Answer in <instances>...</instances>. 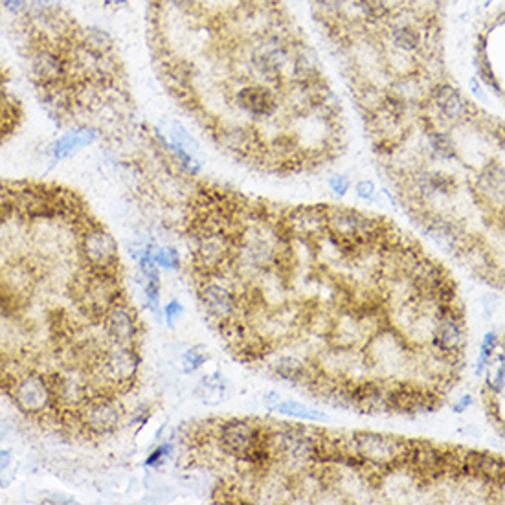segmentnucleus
Segmentation results:
<instances>
[{
  "instance_id": "f257e3e1",
  "label": "nucleus",
  "mask_w": 505,
  "mask_h": 505,
  "mask_svg": "<svg viewBox=\"0 0 505 505\" xmlns=\"http://www.w3.org/2000/svg\"><path fill=\"white\" fill-rule=\"evenodd\" d=\"M4 393H8L11 402L22 416L33 419L42 428H50L57 434L59 432L63 434L61 411H59L55 393H53L52 379L48 375L35 371V369L22 371L11 380Z\"/></svg>"
},
{
  "instance_id": "72a5a7b5",
  "label": "nucleus",
  "mask_w": 505,
  "mask_h": 505,
  "mask_svg": "<svg viewBox=\"0 0 505 505\" xmlns=\"http://www.w3.org/2000/svg\"><path fill=\"white\" fill-rule=\"evenodd\" d=\"M46 504H72V498L69 496H63V495H52V496H44V500Z\"/></svg>"
},
{
  "instance_id": "cd10ccee",
  "label": "nucleus",
  "mask_w": 505,
  "mask_h": 505,
  "mask_svg": "<svg viewBox=\"0 0 505 505\" xmlns=\"http://www.w3.org/2000/svg\"><path fill=\"white\" fill-rule=\"evenodd\" d=\"M171 450H173V445H171V443H163L162 447H158L157 450L151 452V456L145 459V467H157L160 461H163V459L168 458L169 454H171Z\"/></svg>"
},
{
  "instance_id": "20e7f679",
  "label": "nucleus",
  "mask_w": 505,
  "mask_h": 505,
  "mask_svg": "<svg viewBox=\"0 0 505 505\" xmlns=\"http://www.w3.org/2000/svg\"><path fill=\"white\" fill-rule=\"evenodd\" d=\"M125 410L116 395L90 397L78 408L81 434L87 436H107L120 427Z\"/></svg>"
},
{
  "instance_id": "39448f33",
  "label": "nucleus",
  "mask_w": 505,
  "mask_h": 505,
  "mask_svg": "<svg viewBox=\"0 0 505 505\" xmlns=\"http://www.w3.org/2000/svg\"><path fill=\"white\" fill-rule=\"evenodd\" d=\"M355 452L360 459L377 467H391L400 459L408 458L410 443L393 436H382L373 432H362L355 436Z\"/></svg>"
},
{
  "instance_id": "4468645a",
  "label": "nucleus",
  "mask_w": 505,
  "mask_h": 505,
  "mask_svg": "<svg viewBox=\"0 0 505 505\" xmlns=\"http://www.w3.org/2000/svg\"><path fill=\"white\" fill-rule=\"evenodd\" d=\"M437 107L447 120H461L467 114L468 107L463 96L459 94L458 90L452 89L450 85H443L436 90Z\"/></svg>"
},
{
  "instance_id": "423d86ee",
  "label": "nucleus",
  "mask_w": 505,
  "mask_h": 505,
  "mask_svg": "<svg viewBox=\"0 0 505 505\" xmlns=\"http://www.w3.org/2000/svg\"><path fill=\"white\" fill-rule=\"evenodd\" d=\"M219 443L230 456L247 459L259 445L269 443V436L247 419H232L219 428Z\"/></svg>"
},
{
  "instance_id": "c85d7f7f",
  "label": "nucleus",
  "mask_w": 505,
  "mask_h": 505,
  "mask_svg": "<svg viewBox=\"0 0 505 505\" xmlns=\"http://www.w3.org/2000/svg\"><path fill=\"white\" fill-rule=\"evenodd\" d=\"M182 312H184V307H182V303L177 300L169 301L168 305L163 307V318H166V321H168L169 326H173L175 321L182 316Z\"/></svg>"
},
{
  "instance_id": "5701e85b",
  "label": "nucleus",
  "mask_w": 505,
  "mask_h": 505,
  "mask_svg": "<svg viewBox=\"0 0 505 505\" xmlns=\"http://www.w3.org/2000/svg\"><path fill=\"white\" fill-rule=\"evenodd\" d=\"M430 143L432 148H434V151H437L443 158L454 157V145L447 134H443V132H434V134H430Z\"/></svg>"
},
{
  "instance_id": "dca6fc26",
  "label": "nucleus",
  "mask_w": 505,
  "mask_h": 505,
  "mask_svg": "<svg viewBox=\"0 0 505 505\" xmlns=\"http://www.w3.org/2000/svg\"><path fill=\"white\" fill-rule=\"evenodd\" d=\"M270 411L281 414V416L294 417V419H301V421H312V423H329V416L324 411L311 408V406L298 402V400H279L278 405H274Z\"/></svg>"
},
{
  "instance_id": "ddd939ff",
  "label": "nucleus",
  "mask_w": 505,
  "mask_h": 505,
  "mask_svg": "<svg viewBox=\"0 0 505 505\" xmlns=\"http://www.w3.org/2000/svg\"><path fill=\"white\" fill-rule=\"evenodd\" d=\"M289 224L292 232L301 236H314L327 227V211L314 206L298 208L290 213Z\"/></svg>"
},
{
  "instance_id": "f03ea898",
  "label": "nucleus",
  "mask_w": 505,
  "mask_h": 505,
  "mask_svg": "<svg viewBox=\"0 0 505 505\" xmlns=\"http://www.w3.org/2000/svg\"><path fill=\"white\" fill-rule=\"evenodd\" d=\"M78 252L81 261L92 270H118L120 265L116 239L100 222L90 219L81 230Z\"/></svg>"
},
{
  "instance_id": "a211bd4d",
  "label": "nucleus",
  "mask_w": 505,
  "mask_h": 505,
  "mask_svg": "<svg viewBox=\"0 0 505 505\" xmlns=\"http://www.w3.org/2000/svg\"><path fill=\"white\" fill-rule=\"evenodd\" d=\"M274 371L278 375L279 379L287 380V382H292V384H298L303 377L307 375L305 364L298 360L294 357H281L274 366Z\"/></svg>"
},
{
  "instance_id": "58836bf2",
  "label": "nucleus",
  "mask_w": 505,
  "mask_h": 505,
  "mask_svg": "<svg viewBox=\"0 0 505 505\" xmlns=\"http://www.w3.org/2000/svg\"><path fill=\"white\" fill-rule=\"evenodd\" d=\"M292 2H300V0H292Z\"/></svg>"
},
{
  "instance_id": "f704fd0d",
  "label": "nucleus",
  "mask_w": 505,
  "mask_h": 505,
  "mask_svg": "<svg viewBox=\"0 0 505 505\" xmlns=\"http://www.w3.org/2000/svg\"><path fill=\"white\" fill-rule=\"evenodd\" d=\"M279 400H281V395H279L278 391H267V393H265V406H267L269 410L274 405H278Z\"/></svg>"
},
{
  "instance_id": "f3484780",
  "label": "nucleus",
  "mask_w": 505,
  "mask_h": 505,
  "mask_svg": "<svg viewBox=\"0 0 505 505\" xmlns=\"http://www.w3.org/2000/svg\"><path fill=\"white\" fill-rule=\"evenodd\" d=\"M391 39H393L395 48L405 53L417 52L423 42L419 30L416 26H411V24H399L397 28H393Z\"/></svg>"
},
{
  "instance_id": "a878e982",
  "label": "nucleus",
  "mask_w": 505,
  "mask_h": 505,
  "mask_svg": "<svg viewBox=\"0 0 505 505\" xmlns=\"http://www.w3.org/2000/svg\"><path fill=\"white\" fill-rule=\"evenodd\" d=\"M329 188H331V191L337 195V197H346V193H348L349 188H351V182H349L348 177H344V175H335V177L329 179Z\"/></svg>"
},
{
  "instance_id": "9d476101",
  "label": "nucleus",
  "mask_w": 505,
  "mask_h": 505,
  "mask_svg": "<svg viewBox=\"0 0 505 505\" xmlns=\"http://www.w3.org/2000/svg\"><path fill=\"white\" fill-rule=\"evenodd\" d=\"M199 298L206 311H208V314L213 316L221 324L233 318V314H236V298L222 285L213 283V281H204L200 285Z\"/></svg>"
},
{
  "instance_id": "2eb2a0df",
  "label": "nucleus",
  "mask_w": 505,
  "mask_h": 505,
  "mask_svg": "<svg viewBox=\"0 0 505 505\" xmlns=\"http://www.w3.org/2000/svg\"><path fill=\"white\" fill-rule=\"evenodd\" d=\"M74 39L96 53H111L114 50V39L101 26H78Z\"/></svg>"
},
{
  "instance_id": "2f4dec72",
  "label": "nucleus",
  "mask_w": 505,
  "mask_h": 505,
  "mask_svg": "<svg viewBox=\"0 0 505 505\" xmlns=\"http://www.w3.org/2000/svg\"><path fill=\"white\" fill-rule=\"evenodd\" d=\"M13 461V452L11 450H0V472L8 468Z\"/></svg>"
},
{
  "instance_id": "6e6552de",
  "label": "nucleus",
  "mask_w": 505,
  "mask_h": 505,
  "mask_svg": "<svg viewBox=\"0 0 505 505\" xmlns=\"http://www.w3.org/2000/svg\"><path fill=\"white\" fill-rule=\"evenodd\" d=\"M101 136V132L98 127L94 125H74L70 127L69 131L63 132L61 136L46 145V157L52 162H63L69 160L70 157H74L79 153L81 149L89 148L92 143L98 142V138Z\"/></svg>"
},
{
  "instance_id": "393cba45",
  "label": "nucleus",
  "mask_w": 505,
  "mask_h": 505,
  "mask_svg": "<svg viewBox=\"0 0 505 505\" xmlns=\"http://www.w3.org/2000/svg\"><path fill=\"white\" fill-rule=\"evenodd\" d=\"M355 191L362 200H368V202H373L377 200V188L371 180H360L355 186Z\"/></svg>"
},
{
  "instance_id": "c756f323",
  "label": "nucleus",
  "mask_w": 505,
  "mask_h": 505,
  "mask_svg": "<svg viewBox=\"0 0 505 505\" xmlns=\"http://www.w3.org/2000/svg\"><path fill=\"white\" fill-rule=\"evenodd\" d=\"M314 4L320 8L321 13H326V15H337L342 0H314Z\"/></svg>"
},
{
  "instance_id": "f8f14e48",
  "label": "nucleus",
  "mask_w": 505,
  "mask_h": 505,
  "mask_svg": "<svg viewBox=\"0 0 505 505\" xmlns=\"http://www.w3.org/2000/svg\"><path fill=\"white\" fill-rule=\"evenodd\" d=\"M434 342L443 353H459L465 344V327L458 316L448 312L434 327Z\"/></svg>"
},
{
  "instance_id": "4c0bfd02",
  "label": "nucleus",
  "mask_w": 505,
  "mask_h": 505,
  "mask_svg": "<svg viewBox=\"0 0 505 505\" xmlns=\"http://www.w3.org/2000/svg\"><path fill=\"white\" fill-rule=\"evenodd\" d=\"M8 436H10V427H6L4 423H0V443L6 441Z\"/></svg>"
},
{
  "instance_id": "c9c22d12",
  "label": "nucleus",
  "mask_w": 505,
  "mask_h": 505,
  "mask_svg": "<svg viewBox=\"0 0 505 505\" xmlns=\"http://www.w3.org/2000/svg\"><path fill=\"white\" fill-rule=\"evenodd\" d=\"M470 87H472V92L478 96L479 100L487 101V96H485V92H481V87H479V83L476 81V79H470Z\"/></svg>"
},
{
  "instance_id": "bb28decb",
  "label": "nucleus",
  "mask_w": 505,
  "mask_h": 505,
  "mask_svg": "<svg viewBox=\"0 0 505 505\" xmlns=\"http://www.w3.org/2000/svg\"><path fill=\"white\" fill-rule=\"evenodd\" d=\"M13 206V197H11V184L0 180V217L8 213Z\"/></svg>"
},
{
  "instance_id": "7c9ffc66",
  "label": "nucleus",
  "mask_w": 505,
  "mask_h": 505,
  "mask_svg": "<svg viewBox=\"0 0 505 505\" xmlns=\"http://www.w3.org/2000/svg\"><path fill=\"white\" fill-rule=\"evenodd\" d=\"M17 476V467L10 465L8 468H4L2 472H0V487H10L13 484V479Z\"/></svg>"
},
{
  "instance_id": "6ab92c4d",
  "label": "nucleus",
  "mask_w": 505,
  "mask_h": 505,
  "mask_svg": "<svg viewBox=\"0 0 505 505\" xmlns=\"http://www.w3.org/2000/svg\"><path fill=\"white\" fill-rule=\"evenodd\" d=\"M197 395H199V399L202 402L217 405L222 399V395H224V384L221 382V377L217 373L204 377L200 380L199 388H197Z\"/></svg>"
},
{
  "instance_id": "aec40b11",
  "label": "nucleus",
  "mask_w": 505,
  "mask_h": 505,
  "mask_svg": "<svg viewBox=\"0 0 505 505\" xmlns=\"http://www.w3.org/2000/svg\"><path fill=\"white\" fill-rule=\"evenodd\" d=\"M169 140L179 143L180 148H184L186 151H190L195 157L200 153L199 142L191 136V132H188V129L180 121H171V125H169Z\"/></svg>"
},
{
  "instance_id": "0eeeda50",
  "label": "nucleus",
  "mask_w": 505,
  "mask_h": 505,
  "mask_svg": "<svg viewBox=\"0 0 505 505\" xmlns=\"http://www.w3.org/2000/svg\"><path fill=\"white\" fill-rule=\"evenodd\" d=\"M101 327L109 337L111 344H118L123 348H136L138 337H140V326L131 307L120 301L112 305L105 316L101 318Z\"/></svg>"
},
{
  "instance_id": "4be33fe9",
  "label": "nucleus",
  "mask_w": 505,
  "mask_h": 505,
  "mask_svg": "<svg viewBox=\"0 0 505 505\" xmlns=\"http://www.w3.org/2000/svg\"><path fill=\"white\" fill-rule=\"evenodd\" d=\"M496 346H498V335L495 331H489L484 337V344H481V351H479V360H478V373L484 369V366L487 364V360L490 358V355L495 353Z\"/></svg>"
},
{
  "instance_id": "b1692460",
  "label": "nucleus",
  "mask_w": 505,
  "mask_h": 505,
  "mask_svg": "<svg viewBox=\"0 0 505 505\" xmlns=\"http://www.w3.org/2000/svg\"><path fill=\"white\" fill-rule=\"evenodd\" d=\"M206 355L204 353H199L197 349H190V351L184 353L182 357V364H184V371L186 373H191L195 369H199L202 364L206 362Z\"/></svg>"
},
{
  "instance_id": "e433bc0d",
  "label": "nucleus",
  "mask_w": 505,
  "mask_h": 505,
  "mask_svg": "<svg viewBox=\"0 0 505 505\" xmlns=\"http://www.w3.org/2000/svg\"><path fill=\"white\" fill-rule=\"evenodd\" d=\"M105 6H111V8H123V6L129 4V0H101Z\"/></svg>"
},
{
  "instance_id": "1a4fd4ad",
  "label": "nucleus",
  "mask_w": 505,
  "mask_h": 505,
  "mask_svg": "<svg viewBox=\"0 0 505 505\" xmlns=\"http://www.w3.org/2000/svg\"><path fill=\"white\" fill-rule=\"evenodd\" d=\"M371 222L358 211L353 210H331L327 213V227L333 237H337L340 242H355L362 241L371 233L369 228Z\"/></svg>"
},
{
  "instance_id": "473e14b6",
  "label": "nucleus",
  "mask_w": 505,
  "mask_h": 505,
  "mask_svg": "<svg viewBox=\"0 0 505 505\" xmlns=\"http://www.w3.org/2000/svg\"><path fill=\"white\" fill-rule=\"evenodd\" d=\"M470 405H472V397H470V395H463V397L459 399V402H456V405H454V411L461 414V411L467 410Z\"/></svg>"
},
{
  "instance_id": "7ed1b4c3",
  "label": "nucleus",
  "mask_w": 505,
  "mask_h": 505,
  "mask_svg": "<svg viewBox=\"0 0 505 505\" xmlns=\"http://www.w3.org/2000/svg\"><path fill=\"white\" fill-rule=\"evenodd\" d=\"M24 59H26V72L35 85V89L67 83L69 70H67L63 48L50 46L44 42H33L26 48Z\"/></svg>"
},
{
  "instance_id": "412c9836",
  "label": "nucleus",
  "mask_w": 505,
  "mask_h": 505,
  "mask_svg": "<svg viewBox=\"0 0 505 505\" xmlns=\"http://www.w3.org/2000/svg\"><path fill=\"white\" fill-rule=\"evenodd\" d=\"M153 259L158 269H177L179 267V252L177 248H157Z\"/></svg>"
},
{
  "instance_id": "9b49d317",
  "label": "nucleus",
  "mask_w": 505,
  "mask_h": 505,
  "mask_svg": "<svg viewBox=\"0 0 505 505\" xmlns=\"http://www.w3.org/2000/svg\"><path fill=\"white\" fill-rule=\"evenodd\" d=\"M237 105L256 118L272 116L278 109V101L272 90L263 85H248L236 94Z\"/></svg>"
}]
</instances>
